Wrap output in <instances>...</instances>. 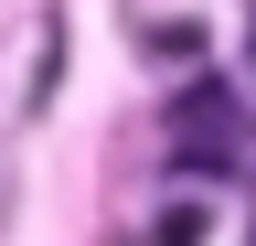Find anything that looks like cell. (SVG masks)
I'll return each instance as SVG.
<instances>
[{
    "label": "cell",
    "mask_w": 256,
    "mask_h": 246,
    "mask_svg": "<svg viewBox=\"0 0 256 246\" xmlns=\"http://www.w3.org/2000/svg\"><path fill=\"white\" fill-rule=\"evenodd\" d=\"M150 246H203V203H171V214L150 225Z\"/></svg>",
    "instance_id": "2"
},
{
    "label": "cell",
    "mask_w": 256,
    "mask_h": 246,
    "mask_svg": "<svg viewBox=\"0 0 256 246\" xmlns=\"http://www.w3.org/2000/svg\"><path fill=\"white\" fill-rule=\"evenodd\" d=\"M235 150V97L224 86H192L182 97V161H224Z\"/></svg>",
    "instance_id": "1"
}]
</instances>
